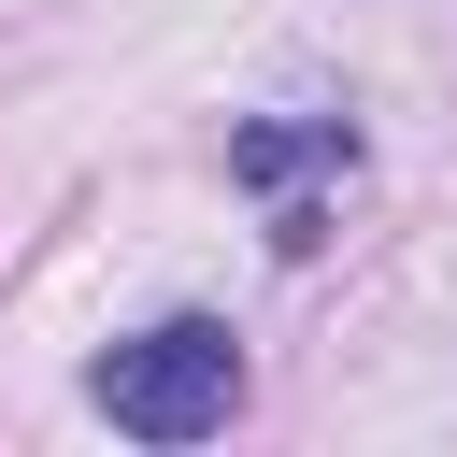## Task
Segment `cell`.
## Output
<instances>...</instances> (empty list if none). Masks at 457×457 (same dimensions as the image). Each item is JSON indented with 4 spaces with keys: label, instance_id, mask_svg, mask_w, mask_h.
<instances>
[{
    "label": "cell",
    "instance_id": "2",
    "mask_svg": "<svg viewBox=\"0 0 457 457\" xmlns=\"http://www.w3.org/2000/svg\"><path fill=\"white\" fill-rule=\"evenodd\" d=\"M228 171H243V186H300V171H357V129H343V114H300V129L271 114V129H243V143H228Z\"/></svg>",
    "mask_w": 457,
    "mask_h": 457
},
{
    "label": "cell",
    "instance_id": "1",
    "mask_svg": "<svg viewBox=\"0 0 457 457\" xmlns=\"http://www.w3.org/2000/svg\"><path fill=\"white\" fill-rule=\"evenodd\" d=\"M86 400H100L129 443H214L228 400H243V343H228L214 314H171V328L114 343V357L86 371Z\"/></svg>",
    "mask_w": 457,
    "mask_h": 457
}]
</instances>
